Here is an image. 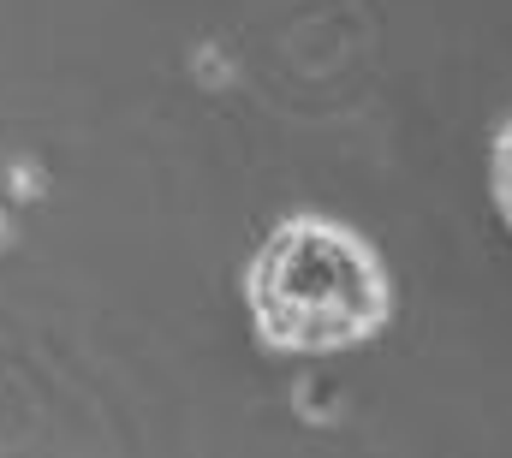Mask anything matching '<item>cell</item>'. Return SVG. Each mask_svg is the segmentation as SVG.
<instances>
[{
	"mask_svg": "<svg viewBox=\"0 0 512 458\" xmlns=\"http://www.w3.org/2000/svg\"><path fill=\"white\" fill-rule=\"evenodd\" d=\"M382 250L334 215H280L245 262V316L268 357H340L393 322Z\"/></svg>",
	"mask_w": 512,
	"mask_h": 458,
	"instance_id": "obj_1",
	"label": "cell"
},
{
	"mask_svg": "<svg viewBox=\"0 0 512 458\" xmlns=\"http://www.w3.org/2000/svg\"><path fill=\"white\" fill-rule=\"evenodd\" d=\"M489 197H495V215L512 232V108L501 114L495 137H489Z\"/></svg>",
	"mask_w": 512,
	"mask_h": 458,
	"instance_id": "obj_2",
	"label": "cell"
}]
</instances>
